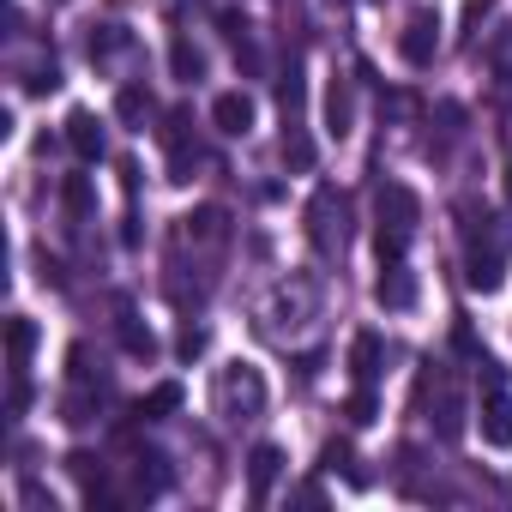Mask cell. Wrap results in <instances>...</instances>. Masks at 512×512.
<instances>
[{
	"mask_svg": "<svg viewBox=\"0 0 512 512\" xmlns=\"http://www.w3.org/2000/svg\"><path fill=\"white\" fill-rule=\"evenodd\" d=\"M416 217H422V199H416L404 181H386V187H380V229H374L380 266L404 260V247H410V235H416Z\"/></svg>",
	"mask_w": 512,
	"mask_h": 512,
	"instance_id": "1",
	"label": "cell"
},
{
	"mask_svg": "<svg viewBox=\"0 0 512 512\" xmlns=\"http://www.w3.org/2000/svg\"><path fill=\"white\" fill-rule=\"evenodd\" d=\"M217 410L235 416V422L260 416V410H266V380H260V368H253V362H229V368L217 374Z\"/></svg>",
	"mask_w": 512,
	"mask_h": 512,
	"instance_id": "2",
	"label": "cell"
},
{
	"mask_svg": "<svg viewBox=\"0 0 512 512\" xmlns=\"http://www.w3.org/2000/svg\"><path fill=\"white\" fill-rule=\"evenodd\" d=\"M482 368H488V392H482V440H488L494 452H506V446H512V398H506V374H500V362H488V356H482Z\"/></svg>",
	"mask_w": 512,
	"mask_h": 512,
	"instance_id": "3",
	"label": "cell"
},
{
	"mask_svg": "<svg viewBox=\"0 0 512 512\" xmlns=\"http://www.w3.org/2000/svg\"><path fill=\"white\" fill-rule=\"evenodd\" d=\"M434 49H440V13H410V25H404V37H398V55L410 61V67H428L434 61Z\"/></svg>",
	"mask_w": 512,
	"mask_h": 512,
	"instance_id": "4",
	"label": "cell"
},
{
	"mask_svg": "<svg viewBox=\"0 0 512 512\" xmlns=\"http://www.w3.org/2000/svg\"><path fill=\"white\" fill-rule=\"evenodd\" d=\"M211 127L229 133V139H241V133L253 127V97H247V91H217V97H211Z\"/></svg>",
	"mask_w": 512,
	"mask_h": 512,
	"instance_id": "5",
	"label": "cell"
},
{
	"mask_svg": "<svg viewBox=\"0 0 512 512\" xmlns=\"http://www.w3.org/2000/svg\"><path fill=\"white\" fill-rule=\"evenodd\" d=\"M278 470H284V452L272 446V440H260L247 452V494H253V506H260L266 494H272V482H278Z\"/></svg>",
	"mask_w": 512,
	"mask_h": 512,
	"instance_id": "6",
	"label": "cell"
},
{
	"mask_svg": "<svg viewBox=\"0 0 512 512\" xmlns=\"http://www.w3.org/2000/svg\"><path fill=\"white\" fill-rule=\"evenodd\" d=\"M67 145H73L79 163H97L103 145H109V139H103V121H97L91 109H73V115H67Z\"/></svg>",
	"mask_w": 512,
	"mask_h": 512,
	"instance_id": "7",
	"label": "cell"
},
{
	"mask_svg": "<svg viewBox=\"0 0 512 512\" xmlns=\"http://www.w3.org/2000/svg\"><path fill=\"white\" fill-rule=\"evenodd\" d=\"M374 302L380 308H416V272H404V260H392V266H380V284H374Z\"/></svg>",
	"mask_w": 512,
	"mask_h": 512,
	"instance_id": "8",
	"label": "cell"
},
{
	"mask_svg": "<svg viewBox=\"0 0 512 512\" xmlns=\"http://www.w3.org/2000/svg\"><path fill=\"white\" fill-rule=\"evenodd\" d=\"M350 127H356V91H350V79H332L326 85V133L350 139Z\"/></svg>",
	"mask_w": 512,
	"mask_h": 512,
	"instance_id": "9",
	"label": "cell"
},
{
	"mask_svg": "<svg viewBox=\"0 0 512 512\" xmlns=\"http://www.w3.org/2000/svg\"><path fill=\"white\" fill-rule=\"evenodd\" d=\"M380 362H386L380 332H356V344H350V374H356V386H374V380H380Z\"/></svg>",
	"mask_w": 512,
	"mask_h": 512,
	"instance_id": "10",
	"label": "cell"
},
{
	"mask_svg": "<svg viewBox=\"0 0 512 512\" xmlns=\"http://www.w3.org/2000/svg\"><path fill=\"white\" fill-rule=\"evenodd\" d=\"M31 350H37V326H31L25 314H13V320H7V362H13V374H25Z\"/></svg>",
	"mask_w": 512,
	"mask_h": 512,
	"instance_id": "11",
	"label": "cell"
},
{
	"mask_svg": "<svg viewBox=\"0 0 512 512\" xmlns=\"http://www.w3.org/2000/svg\"><path fill=\"white\" fill-rule=\"evenodd\" d=\"M169 73H175L181 85H193V79H205V55H199L187 37H175V43H169Z\"/></svg>",
	"mask_w": 512,
	"mask_h": 512,
	"instance_id": "12",
	"label": "cell"
},
{
	"mask_svg": "<svg viewBox=\"0 0 512 512\" xmlns=\"http://www.w3.org/2000/svg\"><path fill=\"white\" fill-rule=\"evenodd\" d=\"M115 115H121L127 127H145V115H151V91H145V85H121V91H115Z\"/></svg>",
	"mask_w": 512,
	"mask_h": 512,
	"instance_id": "13",
	"label": "cell"
},
{
	"mask_svg": "<svg viewBox=\"0 0 512 512\" xmlns=\"http://www.w3.org/2000/svg\"><path fill=\"white\" fill-rule=\"evenodd\" d=\"M464 284H470V290H482V296H488V290H500V253H494V247H488V253H470Z\"/></svg>",
	"mask_w": 512,
	"mask_h": 512,
	"instance_id": "14",
	"label": "cell"
},
{
	"mask_svg": "<svg viewBox=\"0 0 512 512\" xmlns=\"http://www.w3.org/2000/svg\"><path fill=\"white\" fill-rule=\"evenodd\" d=\"M127 49V31L121 25H91V37H85V55L91 61H109V55H121Z\"/></svg>",
	"mask_w": 512,
	"mask_h": 512,
	"instance_id": "15",
	"label": "cell"
},
{
	"mask_svg": "<svg viewBox=\"0 0 512 512\" xmlns=\"http://www.w3.org/2000/svg\"><path fill=\"white\" fill-rule=\"evenodd\" d=\"M181 223H187V241H223V235H229L217 205H199V211H193V217H181Z\"/></svg>",
	"mask_w": 512,
	"mask_h": 512,
	"instance_id": "16",
	"label": "cell"
},
{
	"mask_svg": "<svg viewBox=\"0 0 512 512\" xmlns=\"http://www.w3.org/2000/svg\"><path fill=\"white\" fill-rule=\"evenodd\" d=\"M169 410H181V386H175V380H163V386H151V392L139 398V416H145V422H157V416H169Z\"/></svg>",
	"mask_w": 512,
	"mask_h": 512,
	"instance_id": "17",
	"label": "cell"
},
{
	"mask_svg": "<svg viewBox=\"0 0 512 512\" xmlns=\"http://www.w3.org/2000/svg\"><path fill=\"white\" fill-rule=\"evenodd\" d=\"M320 464H326V470H338V476H344V482H356V488L368 482V476H362V464H356V452H350L344 440H332V446L320 452Z\"/></svg>",
	"mask_w": 512,
	"mask_h": 512,
	"instance_id": "18",
	"label": "cell"
},
{
	"mask_svg": "<svg viewBox=\"0 0 512 512\" xmlns=\"http://www.w3.org/2000/svg\"><path fill=\"white\" fill-rule=\"evenodd\" d=\"M121 350H127V356H139V362H151V356H157V338L127 314V320H121Z\"/></svg>",
	"mask_w": 512,
	"mask_h": 512,
	"instance_id": "19",
	"label": "cell"
},
{
	"mask_svg": "<svg viewBox=\"0 0 512 512\" xmlns=\"http://www.w3.org/2000/svg\"><path fill=\"white\" fill-rule=\"evenodd\" d=\"M61 205H67V217H91V181L85 175H67V187H61Z\"/></svg>",
	"mask_w": 512,
	"mask_h": 512,
	"instance_id": "20",
	"label": "cell"
},
{
	"mask_svg": "<svg viewBox=\"0 0 512 512\" xmlns=\"http://www.w3.org/2000/svg\"><path fill=\"white\" fill-rule=\"evenodd\" d=\"M458 434H464V398L446 386L440 392V440H458Z\"/></svg>",
	"mask_w": 512,
	"mask_h": 512,
	"instance_id": "21",
	"label": "cell"
},
{
	"mask_svg": "<svg viewBox=\"0 0 512 512\" xmlns=\"http://www.w3.org/2000/svg\"><path fill=\"white\" fill-rule=\"evenodd\" d=\"M284 163H290V169H314V145L302 139V127H296V121L284 127Z\"/></svg>",
	"mask_w": 512,
	"mask_h": 512,
	"instance_id": "22",
	"label": "cell"
},
{
	"mask_svg": "<svg viewBox=\"0 0 512 512\" xmlns=\"http://www.w3.org/2000/svg\"><path fill=\"white\" fill-rule=\"evenodd\" d=\"M278 109H284V121H296V115H302V73H296V67H290V73H284V85H278Z\"/></svg>",
	"mask_w": 512,
	"mask_h": 512,
	"instance_id": "23",
	"label": "cell"
},
{
	"mask_svg": "<svg viewBox=\"0 0 512 512\" xmlns=\"http://www.w3.org/2000/svg\"><path fill=\"white\" fill-rule=\"evenodd\" d=\"M344 416H350V422H356V428H368V422H374V416H380V404H374V386H356V398H350V404H344Z\"/></svg>",
	"mask_w": 512,
	"mask_h": 512,
	"instance_id": "24",
	"label": "cell"
},
{
	"mask_svg": "<svg viewBox=\"0 0 512 512\" xmlns=\"http://www.w3.org/2000/svg\"><path fill=\"white\" fill-rule=\"evenodd\" d=\"M55 85H61V73H55V61H49V67H31V73H25V91H31V97H49Z\"/></svg>",
	"mask_w": 512,
	"mask_h": 512,
	"instance_id": "25",
	"label": "cell"
},
{
	"mask_svg": "<svg viewBox=\"0 0 512 512\" xmlns=\"http://www.w3.org/2000/svg\"><path fill=\"white\" fill-rule=\"evenodd\" d=\"M175 350H181V356H187V362H193V356H199V350H205V332H199V326H187V332H181V344H175Z\"/></svg>",
	"mask_w": 512,
	"mask_h": 512,
	"instance_id": "26",
	"label": "cell"
},
{
	"mask_svg": "<svg viewBox=\"0 0 512 512\" xmlns=\"http://www.w3.org/2000/svg\"><path fill=\"white\" fill-rule=\"evenodd\" d=\"M223 37H235V43H241V37H247V19H241V13H223Z\"/></svg>",
	"mask_w": 512,
	"mask_h": 512,
	"instance_id": "27",
	"label": "cell"
},
{
	"mask_svg": "<svg viewBox=\"0 0 512 512\" xmlns=\"http://www.w3.org/2000/svg\"><path fill=\"white\" fill-rule=\"evenodd\" d=\"M506 199H512V151H506Z\"/></svg>",
	"mask_w": 512,
	"mask_h": 512,
	"instance_id": "28",
	"label": "cell"
}]
</instances>
